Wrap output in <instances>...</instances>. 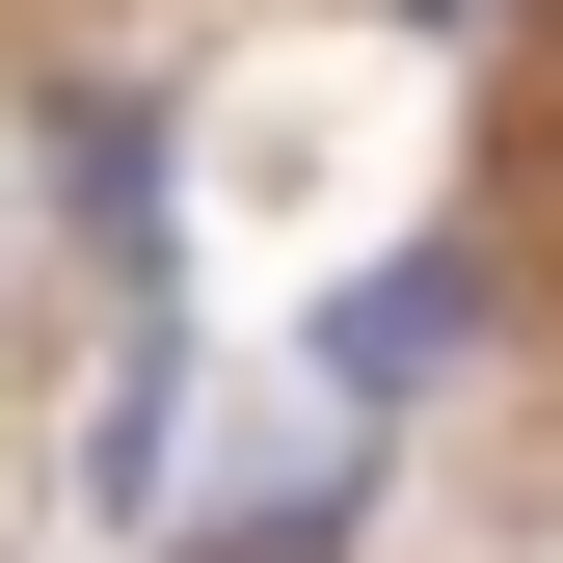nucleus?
Here are the masks:
<instances>
[{
    "instance_id": "nucleus-1",
    "label": "nucleus",
    "mask_w": 563,
    "mask_h": 563,
    "mask_svg": "<svg viewBox=\"0 0 563 563\" xmlns=\"http://www.w3.org/2000/svg\"><path fill=\"white\" fill-rule=\"evenodd\" d=\"M27 162H54V216H81V242H108V296H162V134H134V108L81 81V108H54V134H27Z\"/></svg>"
},
{
    "instance_id": "nucleus-2",
    "label": "nucleus",
    "mask_w": 563,
    "mask_h": 563,
    "mask_svg": "<svg viewBox=\"0 0 563 563\" xmlns=\"http://www.w3.org/2000/svg\"><path fill=\"white\" fill-rule=\"evenodd\" d=\"M456 322H483V268L430 242V268H376V296L322 322V402H402V376H456Z\"/></svg>"
},
{
    "instance_id": "nucleus-3",
    "label": "nucleus",
    "mask_w": 563,
    "mask_h": 563,
    "mask_svg": "<svg viewBox=\"0 0 563 563\" xmlns=\"http://www.w3.org/2000/svg\"><path fill=\"white\" fill-rule=\"evenodd\" d=\"M349 483H376L349 430H296V456H242V510L188 537V563H349Z\"/></svg>"
},
{
    "instance_id": "nucleus-4",
    "label": "nucleus",
    "mask_w": 563,
    "mask_h": 563,
    "mask_svg": "<svg viewBox=\"0 0 563 563\" xmlns=\"http://www.w3.org/2000/svg\"><path fill=\"white\" fill-rule=\"evenodd\" d=\"M402 27H456V0H402Z\"/></svg>"
}]
</instances>
